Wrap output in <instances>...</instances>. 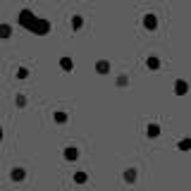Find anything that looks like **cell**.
<instances>
[{"label": "cell", "mask_w": 191, "mask_h": 191, "mask_svg": "<svg viewBox=\"0 0 191 191\" xmlns=\"http://www.w3.org/2000/svg\"><path fill=\"white\" fill-rule=\"evenodd\" d=\"M0 136H2V134H0Z\"/></svg>", "instance_id": "obj_1"}]
</instances>
